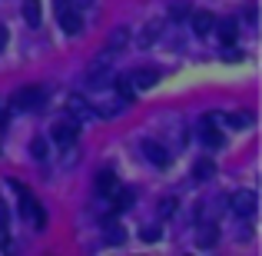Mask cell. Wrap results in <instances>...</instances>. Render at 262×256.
<instances>
[{
  "instance_id": "52a82bcc",
  "label": "cell",
  "mask_w": 262,
  "mask_h": 256,
  "mask_svg": "<svg viewBox=\"0 0 262 256\" xmlns=\"http://www.w3.org/2000/svg\"><path fill=\"white\" fill-rule=\"evenodd\" d=\"M53 143H57V147H73V143H77V120H63V123H57V127H53Z\"/></svg>"
},
{
  "instance_id": "8992f818",
  "label": "cell",
  "mask_w": 262,
  "mask_h": 256,
  "mask_svg": "<svg viewBox=\"0 0 262 256\" xmlns=\"http://www.w3.org/2000/svg\"><path fill=\"white\" fill-rule=\"evenodd\" d=\"M212 30L219 33V44H223V47H232L239 40V20L236 17H223V20H216Z\"/></svg>"
},
{
  "instance_id": "9a60e30c",
  "label": "cell",
  "mask_w": 262,
  "mask_h": 256,
  "mask_svg": "<svg viewBox=\"0 0 262 256\" xmlns=\"http://www.w3.org/2000/svg\"><path fill=\"white\" fill-rule=\"evenodd\" d=\"M24 20L30 27H40L43 20V10H40V0H24Z\"/></svg>"
},
{
  "instance_id": "ffe728a7",
  "label": "cell",
  "mask_w": 262,
  "mask_h": 256,
  "mask_svg": "<svg viewBox=\"0 0 262 256\" xmlns=\"http://www.w3.org/2000/svg\"><path fill=\"white\" fill-rule=\"evenodd\" d=\"M169 17H173V20L189 17V7H179V4H173V7H169Z\"/></svg>"
},
{
  "instance_id": "2e32d148",
  "label": "cell",
  "mask_w": 262,
  "mask_h": 256,
  "mask_svg": "<svg viewBox=\"0 0 262 256\" xmlns=\"http://www.w3.org/2000/svg\"><path fill=\"white\" fill-rule=\"evenodd\" d=\"M212 173H216V163H212V160H199L196 167H192V180L203 183V180H212Z\"/></svg>"
},
{
  "instance_id": "5bb4252c",
  "label": "cell",
  "mask_w": 262,
  "mask_h": 256,
  "mask_svg": "<svg viewBox=\"0 0 262 256\" xmlns=\"http://www.w3.org/2000/svg\"><path fill=\"white\" fill-rule=\"evenodd\" d=\"M219 240V230H216V223H203V230L196 233V246L199 250H209L212 243Z\"/></svg>"
},
{
  "instance_id": "6da1fadb",
  "label": "cell",
  "mask_w": 262,
  "mask_h": 256,
  "mask_svg": "<svg viewBox=\"0 0 262 256\" xmlns=\"http://www.w3.org/2000/svg\"><path fill=\"white\" fill-rule=\"evenodd\" d=\"M13 190L20 193V213L33 223V230H43V226H47V213H43V206H40V200L33 196L30 190H24L20 183H13Z\"/></svg>"
},
{
  "instance_id": "7a4b0ae2",
  "label": "cell",
  "mask_w": 262,
  "mask_h": 256,
  "mask_svg": "<svg viewBox=\"0 0 262 256\" xmlns=\"http://www.w3.org/2000/svg\"><path fill=\"white\" fill-rule=\"evenodd\" d=\"M43 87L30 84V87H20L17 93H13V110H37L40 103H43Z\"/></svg>"
},
{
  "instance_id": "ba28073f",
  "label": "cell",
  "mask_w": 262,
  "mask_h": 256,
  "mask_svg": "<svg viewBox=\"0 0 262 256\" xmlns=\"http://www.w3.org/2000/svg\"><path fill=\"white\" fill-rule=\"evenodd\" d=\"M189 20H192V30H196V37H209L212 27H216V17H212L209 10H189Z\"/></svg>"
},
{
  "instance_id": "9c48e42d",
  "label": "cell",
  "mask_w": 262,
  "mask_h": 256,
  "mask_svg": "<svg viewBox=\"0 0 262 256\" xmlns=\"http://www.w3.org/2000/svg\"><path fill=\"white\" fill-rule=\"evenodd\" d=\"M156 80H160V73L153 67H140V70H133L129 84H133V90H149V87H156Z\"/></svg>"
},
{
  "instance_id": "3957f363",
  "label": "cell",
  "mask_w": 262,
  "mask_h": 256,
  "mask_svg": "<svg viewBox=\"0 0 262 256\" xmlns=\"http://www.w3.org/2000/svg\"><path fill=\"white\" fill-rule=\"evenodd\" d=\"M57 20H60V27H63V33H80L83 30V20H80V13L70 7V0H57Z\"/></svg>"
},
{
  "instance_id": "277c9868",
  "label": "cell",
  "mask_w": 262,
  "mask_h": 256,
  "mask_svg": "<svg viewBox=\"0 0 262 256\" xmlns=\"http://www.w3.org/2000/svg\"><path fill=\"white\" fill-rule=\"evenodd\" d=\"M229 210L236 213V216H246V220H249L252 213H256V193H252V190L232 193V196H229Z\"/></svg>"
},
{
  "instance_id": "4fadbf2b",
  "label": "cell",
  "mask_w": 262,
  "mask_h": 256,
  "mask_svg": "<svg viewBox=\"0 0 262 256\" xmlns=\"http://www.w3.org/2000/svg\"><path fill=\"white\" fill-rule=\"evenodd\" d=\"M96 190L103 193V200L116 193V176H113V170H100V173H96Z\"/></svg>"
},
{
  "instance_id": "7c38bea8",
  "label": "cell",
  "mask_w": 262,
  "mask_h": 256,
  "mask_svg": "<svg viewBox=\"0 0 262 256\" xmlns=\"http://www.w3.org/2000/svg\"><path fill=\"white\" fill-rule=\"evenodd\" d=\"M160 30H163V24L149 20V24L140 30V37H136V47H143V50H146V47H153V44H156V37H160Z\"/></svg>"
},
{
  "instance_id": "44dd1931",
  "label": "cell",
  "mask_w": 262,
  "mask_h": 256,
  "mask_svg": "<svg viewBox=\"0 0 262 256\" xmlns=\"http://www.w3.org/2000/svg\"><path fill=\"white\" fill-rule=\"evenodd\" d=\"M173 210H176V200H173V196H166V200H163V206H160V216H169Z\"/></svg>"
},
{
  "instance_id": "e0dca14e",
  "label": "cell",
  "mask_w": 262,
  "mask_h": 256,
  "mask_svg": "<svg viewBox=\"0 0 262 256\" xmlns=\"http://www.w3.org/2000/svg\"><path fill=\"white\" fill-rule=\"evenodd\" d=\"M116 93H120L123 100H133V84H129V77H120V80H116Z\"/></svg>"
},
{
  "instance_id": "ac0fdd59",
  "label": "cell",
  "mask_w": 262,
  "mask_h": 256,
  "mask_svg": "<svg viewBox=\"0 0 262 256\" xmlns=\"http://www.w3.org/2000/svg\"><path fill=\"white\" fill-rule=\"evenodd\" d=\"M30 153L37 156V160H43V156H47V140H43V136H33V143H30Z\"/></svg>"
},
{
  "instance_id": "7402d4cb",
  "label": "cell",
  "mask_w": 262,
  "mask_h": 256,
  "mask_svg": "<svg viewBox=\"0 0 262 256\" xmlns=\"http://www.w3.org/2000/svg\"><path fill=\"white\" fill-rule=\"evenodd\" d=\"M140 237L146 240V243H153V240H160V226H156V230H153V226H146V230H143Z\"/></svg>"
},
{
  "instance_id": "603a6c76",
  "label": "cell",
  "mask_w": 262,
  "mask_h": 256,
  "mask_svg": "<svg viewBox=\"0 0 262 256\" xmlns=\"http://www.w3.org/2000/svg\"><path fill=\"white\" fill-rule=\"evenodd\" d=\"M243 17H246V24H256V7H246Z\"/></svg>"
},
{
  "instance_id": "cb8c5ba5",
  "label": "cell",
  "mask_w": 262,
  "mask_h": 256,
  "mask_svg": "<svg viewBox=\"0 0 262 256\" xmlns=\"http://www.w3.org/2000/svg\"><path fill=\"white\" fill-rule=\"evenodd\" d=\"M4 47H7V27L0 24V50H4Z\"/></svg>"
},
{
  "instance_id": "8fae6325",
  "label": "cell",
  "mask_w": 262,
  "mask_h": 256,
  "mask_svg": "<svg viewBox=\"0 0 262 256\" xmlns=\"http://www.w3.org/2000/svg\"><path fill=\"white\" fill-rule=\"evenodd\" d=\"M199 140H203L209 150H219V147H223V136H219V130L209 123V116L203 120V130H199Z\"/></svg>"
},
{
  "instance_id": "d6986e66",
  "label": "cell",
  "mask_w": 262,
  "mask_h": 256,
  "mask_svg": "<svg viewBox=\"0 0 262 256\" xmlns=\"http://www.w3.org/2000/svg\"><path fill=\"white\" fill-rule=\"evenodd\" d=\"M103 240H106V243H123V230L116 223H110V230H106V237H103Z\"/></svg>"
},
{
  "instance_id": "30bf717a",
  "label": "cell",
  "mask_w": 262,
  "mask_h": 256,
  "mask_svg": "<svg viewBox=\"0 0 262 256\" xmlns=\"http://www.w3.org/2000/svg\"><path fill=\"white\" fill-rule=\"evenodd\" d=\"M143 153H146V160L156 163V167H166V163H169L166 147H163V143H156V140H146V143H143Z\"/></svg>"
},
{
  "instance_id": "5b68a950",
  "label": "cell",
  "mask_w": 262,
  "mask_h": 256,
  "mask_svg": "<svg viewBox=\"0 0 262 256\" xmlns=\"http://www.w3.org/2000/svg\"><path fill=\"white\" fill-rule=\"evenodd\" d=\"M126 40H129V27H116L113 33H110V40H106V47L100 50V60H110V57H116V53L126 47Z\"/></svg>"
}]
</instances>
